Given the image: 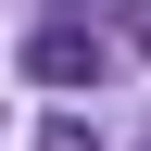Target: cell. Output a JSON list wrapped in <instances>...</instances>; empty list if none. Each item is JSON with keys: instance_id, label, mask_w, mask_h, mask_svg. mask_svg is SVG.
Here are the masks:
<instances>
[{"instance_id": "6da1fadb", "label": "cell", "mask_w": 151, "mask_h": 151, "mask_svg": "<svg viewBox=\"0 0 151 151\" xmlns=\"http://www.w3.org/2000/svg\"><path fill=\"white\" fill-rule=\"evenodd\" d=\"M25 76H38V88H101V38H88V25H38L25 38Z\"/></svg>"}, {"instance_id": "7a4b0ae2", "label": "cell", "mask_w": 151, "mask_h": 151, "mask_svg": "<svg viewBox=\"0 0 151 151\" xmlns=\"http://www.w3.org/2000/svg\"><path fill=\"white\" fill-rule=\"evenodd\" d=\"M139 63H151V13H139Z\"/></svg>"}]
</instances>
